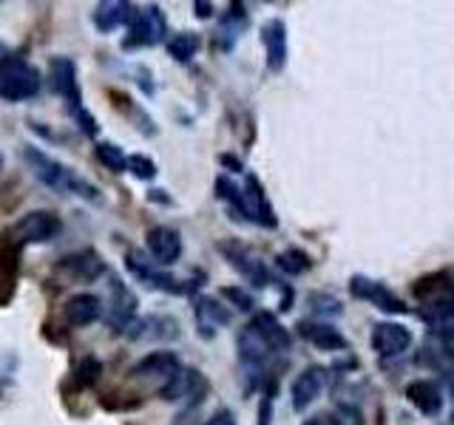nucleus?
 Returning a JSON list of instances; mask_svg holds the SVG:
<instances>
[{"instance_id": "20e7f679", "label": "nucleus", "mask_w": 454, "mask_h": 425, "mask_svg": "<svg viewBox=\"0 0 454 425\" xmlns=\"http://www.w3.org/2000/svg\"><path fill=\"white\" fill-rule=\"evenodd\" d=\"M168 35V20H165V12L151 4L145 9H139L137 20L128 26V35L122 40V49L125 51H137V49H151L156 42H162Z\"/></svg>"}, {"instance_id": "c03bdc74", "label": "nucleus", "mask_w": 454, "mask_h": 425, "mask_svg": "<svg viewBox=\"0 0 454 425\" xmlns=\"http://www.w3.org/2000/svg\"><path fill=\"white\" fill-rule=\"evenodd\" d=\"M0 170H4V151H0Z\"/></svg>"}, {"instance_id": "aec40b11", "label": "nucleus", "mask_w": 454, "mask_h": 425, "mask_svg": "<svg viewBox=\"0 0 454 425\" xmlns=\"http://www.w3.org/2000/svg\"><path fill=\"white\" fill-rule=\"evenodd\" d=\"M125 337L128 340H174L179 337V323L170 315H145L128 326Z\"/></svg>"}, {"instance_id": "6e6552de", "label": "nucleus", "mask_w": 454, "mask_h": 425, "mask_svg": "<svg viewBox=\"0 0 454 425\" xmlns=\"http://www.w3.org/2000/svg\"><path fill=\"white\" fill-rule=\"evenodd\" d=\"M349 295L358 298V301H369L380 312H387V315H406L409 312V306L387 287V283H380L375 278H366V275L349 278Z\"/></svg>"}, {"instance_id": "f3484780", "label": "nucleus", "mask_w": 454, "mask_h": 425, "mask_svg": "<svg viewBox=\"0 0 454 425\" xmlns=\"http://www.w3.org/2000/svg\"><path fill=\"white\" fill-rule=\"evenodd\" d=\"M236 349H239V360L245 363V368L250 372L262 375V368L267 366V360L273 358V346L267 344V340L253 329V326H245L239 335H236Z\"/></svg>"}, {"instance_id": "a878e982", "label": "nucleus", "mask_w": 454, "mask_h": 425, "mask_svg": "<svg viewBox=\"0 0 454 425\" xmlns=\"http://www.w3.org/2000/svg\"><path fill=\"white\" fill-rule=\"evenodd\" d=\"M231 318V309L219 304L216 298H199L196 301V321L205 337H213V326H227Z\"/></svg>"}, {"instance_id": "4468645a", "label": "nucleus", "mask_w": 454, "mask_h": 425, "mask_svg": "<svg viewBox=\"0 0 454 425\" xmlns=\"http://www.w3.org/2000/svg\"><path fill=\"white\" fill-rule=\"evenodd\" d=\"M137 14H139V9L134 4H128V0H103V4L94 6L91 23L97 32L111 35L122 26H131L137 20Z\"/></svg>"}, {"instance_id": "f257e3e1", "label": "nucleus", "mask_w": 454, "mask_h": 425, "mask_svg": "<svg viewBox=\"0 0 454 425\" xmlns=\"http://www.w3.org/2000/svg\"><path fill=\"white\" fill-rule=\"evenodd\" d=\"M23 159L28 165V170L46 184V188L63 193V196H77V198H85V202H99L103 193H99L97 184H91L89 179H82L74 167L63 165L60 159H54L51 153L40 151L35 145H26L23 148Z\"/></svg>"}, {"instance_id": "ddd939ff", "label": "nucleus", "mask_w": 454, "mask_h": 425, "mask_svg": "<svg viewBox=\"0 0 454 425\" xmlns=\"http://www.w3.org/2000/svg\"><path fill=\"white\" fill-rule=\"evenodd\" d=\"M145 247L148 255L160 264V267H174L182 259V236L174 227H151L148 236H145Z\"/></svg>"}, {"instance_id": "a211bd4d", "label": "nucleus", "mask_w": 454, "mask_h": 425, "mask_svg": "<svg viewBox=\"0 0 454 425\" xmlns=\"http://www.w3.org/2000/svg\"><path fill=\"white\" fill-rule=\"evenodd\" d=\"M326 377H330V372H326L324 366H309L307 372H301L293 380V408L298 411V414L318 400L324 386H326Z\"/></svg>"}, {"instance_id": "4be33fe9", "label": "nucleus", "mask_w": 454, "mask_h": 425, "mask_svg": "<svg viewBox=\"0 0 454 425\" xmlns=\"http://www.w3.org/2000/svg\"><path fill=\"white\" fill-rule=\"evenodd\" d=\"M406 400L423 417H437L443 411V391L434 380H411L406 386Z\"/></svg>"}, {"instance_id": "b1692460", "label": "nucleus", "mask_w": 454, "mask_h": 425, "mask_svg": "<svg viewBox=\"0 0 454 425\" xmlns=\"http://www.w3.org/2000/svg\"><path fill=\"white\" fill-rule=\"evenodd\" d=\"M415 315L429 326V329L440 337V335H451L454 332V298H446V301H434V304H420L415 309Z\"/></svg>"}, {"instance_id": "f03ea898", "label": "nucleus", "mask_w": 454, "mask_h": 425, "mask_svg": "<svg viewBox=\"0 0 454 425\" xmlns=\"http://www.w3.org/2000/svg\"><path fill=\"white\" fill-rule=\"evenodd\" d=\"M43 89V74L26 60H4L0 63V99L6 103H23L37 97Z\"/></svg>"}, {"instance_id": "5701e85b", "label": "nucleus", "mask_w": 454, "mask_h": 425, "mask_svg": "<svg viewBox=\"0 0 454 425\" xmlns=\"http://www.w3.org/2000/svg\"><path fill=\"white\" fill-rule=\"evenodd\" d=\"M411 295L418 298L420 304H434V301H446L454 298V275L451 273H426L418 281H411Z\"/></svg>"}, {"instance_id": "0eeeda50", "label": "nucleus", "mask_w": 454, "mask_h": 425, "mask_svg": "<svg viewBox=\"0 0 454 425\" xmlns=\"http://www.w3.org/2000/svg\"><path fill=\"white\" fill-rule=\"evenodd\" d=\"M49 89L63 97V103L68 108L71 117H80L85 111L82 105V89H80V80H77V63L71 57H54L49 63Z\"/></svg>"}, {"instance_id": "412c9836", "label": "nucleus", "mask_w": 454, "mask_h": 425, "mask_svg": "<svg viewBox=\"0 0 454 425\" xmlns=\"http://www.w3.org/2000/svg\"><path fill=\"white\" fill-rule=\"evenodd\" d=\"M99 318H103V301H99V295H91V292L71 295L63 306L66 326H77L80 329V326H91Z\"/></svg>"}, {"instance_id": "79ce46f5", "label": "nucleus", "mask_w": 454, "mask_h": 425, "mask_svg": "<svg viewBox=\"0 0 454 425\" xmlns=\"http://www.w3.org/2000/svg\"><path fill=\"white\" fill-rule=\"evenodd\" d=\"M148 198H151V202H162V205H170V198L165 196V190H151V193H148Z\"/></svg>"}, {"instance_id": "f8f14e48", "label": "nucleus", "mask_w": 454, "mask_h": 425, "mask_svg": "<svg viewBox=\"0 0 454 425\" xmlns=\"http://www.w3.org/2000/svg\"><path fill=\"white\" fill-rule=\"evenodd\" d=\"M245 205H247V224H259L264 227V230H276L278 227V216H276V210L273 205H270V198L262 188V182L259 176H253L247 174L245 179Z\"/></svg>"}, {"instance_id": "37998d69", "label": "nucleus", "mask_w": 454, "mask_h": 425, "mask_svg": "<svg viewBox=\"0 0 454 425\" xmlns=\"http://www.w3.org/2000/svg\"><path fill=\"white\" fill-rule=\"evenodd\" d=\"M304 425H326V422H324V420H321V417H316V420H307V422H304Z\"/></svg>"}, {"instance_id": "ea45409f", "label": "nucleus", "mask_w": 454, "mask_h": 425, "mask_svg": "<svg viewBox=\"0 0 454 425\" xmlns=\"http://www.w3.org/2000/svg\"><path fill=\"white\" fill-rule=\"evenodd\" d=\"M193 9H196V18H202V20H207L213 14V4H202V0H196Z\"/></svg>"}, {"instance_id": "4c0bfd02", "label": "nucleus", "mask_w": 454, "mask_h": 425, "mask_svg": "<svg viewBox=\"0 0 454 425\" xmlns=\"http://www.w3.org/2000/svg\"><path fill=\"white\" fill-rule=\"evenodd\" d=\"M205 425H236V417H233V411H227V408H222V411H216Z\"/></svg>"}, {"instance_id": "a19ab883", "label": "nucleus", "mask_w": 454, "mask_h": 425, "mask_svg": "<svg viewBox=\"0 0 454 425\" xmlns=\"http://www.w3.org/2000/svg\"><path fill=\"white\" fill-rule=\"evenodd\" d=\"M437 340H440V346H443V352L454 354V332L451 335H440Z\"/></svg>"}, {"instance_id": "6ab92c4d", "label": "nucleus", "mask_w": 454, "mask_h": 425, "mask_svg": "<svg viewBox=\"0 0 454 425\" xmlns=\"http://www.w3.org/2000/svg\"><path fill=\"white\" fill-rule=\"evenodd\" d=\"M295 329L307 340V344H312L321 352H347L349 349V340L326 321H301Z\"/></svg>"}, {"instance_id": "c756f323", "label": "nucleus", "mask_w": 454, "mask_h": 425, "mask_svg": "<svg viewBox=\"0 0 454 425\" xmlns=\"http://www.w3.org/2000/svg\"><path fill=\"white\" fill-rule=\"evenodd\" d=\"M94 156L106 170H111V174H125L128 170V156L122 153L120 145H114V142H97Z\"/></svg>"}, {"instance_id": "1a4fd4ad", "label": "nucleus", "mask_w": 454, "mask_h": 425, "mask_svg": "<svg viewBox=\"0 0 454 425\" xmlns=\"http://www.w3.org/2000/svg\"><path fill=\"white\" fill-rule=\"evenodd\" d=\"M259 37H262V46L267 54V71L270 74H281L287 68V23L281 18H270L262 28H259Z\"/></svg>"}, {"instance_id": "cd10ccee", "label": "nucleus", "mask_w": 454, "mask_h": 425, "mask_svg": "<svg viewBox=\"0 0 454 425\" xmlns=\"http://www.w3.org/2000/svg\"><path fill=\"white\" fill-rule=\"evenodd\" d=\"M165 49L176 63H188L196 57V51L202 49V37H199L196 32H179L165 42Z\"/></svg>"}, {"instance_id": "dca6fc26", "label": "nucleus", "mask_w": 454, "mask_h": 425, "mask_svg": "<svg viewBox=\"0 0 454 425\" xmlns=\"http://www.w3.org/2000/svg\"><path fill=\"white\" fill-rule=\"evenodd\" d=\"M182 368L184 366L174 352H151L131 368V377L134 380H160L165 386V382L174 380Z\"/></svg>"}, {"instance_id": "7ed1b4c3", "label": "nucleus", "mask_w": 454, "mask_h": 425, "mask_svg": "<svg viewBox=\"0 0 454 425\" xmlns=\"http://www.w3.org/2000/svg\"><path fill=\"white\" fill-rule=\"evenodd\" d=\"M125 267H128V273H131L137 281L148 283V287H153V290H162V292H168V295H191V292L196 290V283L182 281V278H176V275L165 273V269H162L160 264H156V261H148L139 250H131V252L125 255Z\"/></svg>"}, {"instance_id": "2eb2a0df", "label": "nucleus", "mask_w": 454, "mask_h": 425, "mask_svg": "<svg viewBox=\"0 0 454 425\" xmlns=\"http://www.w3.org/2000/svg\"><path fill=\"white\" fill-rule=\"evenodd\" d=\"M137 295L125 287L120 278H114L111 283V306H108V326L111 332H128V326L137 321Z\"/></svg>"}, {"instance_id": "e433bc0d", "label": "nucleus", "mask_w": 454, "mask_h": 425, "mask_svg": "<svg viewBox=\"0 0 454 425\" xmlns=\"http://www.w3.org/2000/svg\"><path fill=\"white\" fill-rule=\"evenodd\" d=\"M338 414H340V425H364V414L355 406H338Z\"/></svg>"}, {"instance_id": "393cba45", "label": "nucleus", "mask_w": 454, "mask_h": 425, "mask_svg": "<svg viewBox=\"0 0 454 425\" xmlns=\"http://www.w3.org/2000/svg\"><path fill=\"white\" fill-rule=\"evenodd\" d=\"M247 326H253V329L259 332L270 346H273V352H287V349L293 346L290 332L284 329V326L276 321L273 312H264V309H262V312H255L253 321H250Z\"/></svg>"}, {"instance_id": "7c9ffc66", "label": "nucleus", "mask_w": 454, "mask_h": 425, "mask_svg": "<svg viewBox=\"0 0 454 425\" xmlns=\"http://www.w3.org/2000/svg\"><path fill=\"white\" fill-rule=\"evenodd\" d=\"M276 267L281 269L284 275H304V273H309L312 261H309V255L304 250L293 247V250H284V252L276 255Z\"/></svg>"}, {"instance_id": "c85d7f7f", "label": "nucleus", "mask_w": 454, "mask_h": 425, "mask_svg": "<svg viewBox=\"0 0 454 425\" xmlns=\"http://www.w3.org/2000/svg\"><path fill=\"white\" fill-rule=\"evenodd\" d=\"M216 196L222 198V202L231 207V212H236L239 221L247 224V205H245V190L236 188V184L227 179V176H219L216 179Z\"/></svg>"}, {"instance_id": "58836bf2", "label": "nucleus", "mask_w": 454, "mask_h": 425, "mask_svg": "<svg viewBox=\"0 0 454 425\" xmlns=\"http://www.w3.org/2000/svg\"><path fill=\"white\" fill-rule=\"evenodd\" d=\"M219 162H222L227 170H231V174H241V170H245L241 159H239V156H233V153H222V156H219Z\"/></svg>"}, {"instance_id": "9d476101", "label": "nucleus", "mask_w": 454, "mask_h": 425, "mask_svg": "<svg viewBox=\"0 0 454 425\" xmlns=\"http://www.w3.org/2000/svg\"><path fill=\"white\" fill-rule=\"evenodd\" d=\"M372 352L378 354V358H401V354L409 352L411 346V332L406 329L403 323H392V321H383L378 326H372Z\"/></svg>"}, {"instance_id": "c9c22d12", "label": "nucleus", "mask_w": 454, "mask_h": 425, "mask_svg": "<svg viewBox=\"0 0 454 425\" xmlns=\"http://www.w3.org/2000/svg\"><path fill=\"white\" fill-rule=\"evenodd\" d=\"M222 298H227V301H231L241 312H253V306H255L253 295L247 290H241V287H224L222 290Z\"/></svg>"}, {"instance_id": "bb28decb", "label": "nucleus", "mask_w": 454, "mask_h": 425, "mask_svg": "<svg viewBox=\"0 0 454 425\" xmlns=\"http://www.w3.org/2000/svg\"><path fill=\"white\" fill-rule=\"evenodd\" d=\"M20 255H23V244L18 238H12V233L6 230L4 241H0V278H4L9 287H14V281H18Z\"/></svg>"}, {"instance_id": "f704fd0d", "label": "nucleus", "mask_w": 454, "mask_h": 425, "mask_svg": "<svg viewBox=\"0 0 454 425\" xmlns=\"http://www.w3.org/2000/svg\"><path fill=\"white\" fill-rule=\"evenodd\" d=\"M128 170L139 179V182H151L156 174H160V167H156V162L151 159V156L145 153H134V156H128Z\"/></svg>"}, {"instance_id": "72a5a7b5", "label": "nucleus", "mask_w": 454, "mask_h": 425, "mask_svg": "<svg viewBox=\"0 0 454 425\" xmlns=\"http://www.w3.org/2000/svg\"><path fill=\"white\" fill-rule=\"evenodd\" d=\"M307 304H309V309L316 312V315H321V318H338L340 312V301L338 298H333V295H324V292H312L309 298H307Z\"/></svg>"}, {"instance_id": "423d86ee", "label": "nucleus", "mask_w": 454, "mask_h": 425, "mask_svg": "<svg viewBox=\"0 0 454 425\" xmlns=\"http://www.w3.org/2000/svg\"><path fill=\"white\" fill-rule=\"evenodd\" d=\"M9 233H12V238H18L23 247L26 244H49V241H54L63 233V221L51 210H32L14 221L9 227Z\"/></svg>"}, {"instance_id": "2f4dec72", "label": "nucleus", "mask_w": 454, "mask_h": 425, "mask_svg": "<svg viewBox=\"0 0 454 425\" xmlns=\"http://www.w3.org/2000/svg\"><path fill=\"white\" fill-rule=\"evenodd\" d=\"M99 377H103V360L94 358V354H85L74 368V382L80 389H91L99 382Z\"/></svg>"}, {"instance_id": "39448f33", "label": "nucleus", "mask_w": 454, "mask_h": 425, "mask_svg": "<svg viewBox=\"0 0 454 425\" xmlns=\"http://www.w3.org/2000/svg\"><path fill=\"white\" fill-rule=\"evenodd\" d=\"M219 252L224 255V261L231 264L241 278L250 281V287L264 290L267 283H273V275H270V269L264 267V261L247 244L227 238V241H219Z\"/></svg>"}, {"instance_id": "9b49d317", "label": "nucleus", "mask_w": 454, "mask_h": 425, "mask_svg": "<svg viewBox=\"0 0 454 425\" xmlns=\"http://www.w3.org/2000/svg\"><path fill=\"white\" fill-rule=\"evenodd\" d=\"M57 273L71 278V281H80V283H91L99 275H106V261L103 255L97 250H77L66 255V259L57 264Z\"/></svg>"}, {"instance_id": "473e14b6", "label": "nucleus", "mask_w": 454, "mask_h": 425, "mask_svg": "<svg viewBox=\"0 0 454 425\" xmlns=\"http://www.w3.org/2000/svg\"><path fill=\"white\" fill-rule=\"evenodd\" d=\"M108 97H111V105L117 108V111H122L125 117H134V122H145V128H148V136H153L156 134V128H151L153 122H151V117L145 111H139L137 108V103L128 94H122V91H108Z\"/></svg>"}, {"instance_id": "a18cd8bd", "label": "nucleus", "mask_w": 454, "mask_h": 425, "mask_svg": "<svg viewBox=\"0 0 454 425\" xmlns=\"http://www.w3.org/2000/svg\"><path fill=\"white\" fill-rule=\"evenodd\" d=\"M378 425H383V422H378Z\"/></svg>"}]
</instances>
